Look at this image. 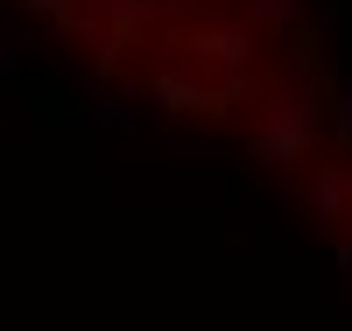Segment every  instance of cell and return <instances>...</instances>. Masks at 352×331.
<instances>
[{"label":"cell","instance_id":"6da1fadb","mask_svg":"<svg viewBox=\"0 0 352 331\" xmlns=\"http://www.w3.org/2000/svg\"><path fill=\"white\" fill-rule=\"evenodd\" d=\"M106 85L169 120L232 134L282 162H331L324 92L296 0H21Z\"/></svg>","mask_w":352,"mask_h":331}]
</instances>
